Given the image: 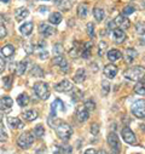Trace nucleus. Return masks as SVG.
Returning a JSON list of instances; mask_svg holds the SVG:
<instances>
[{
	"label": "nucleus",
	"instance_id": "nucleus-1",
	"mask_svg": "<svg viewBox=\"0 0 145 154\" xmlns=\"http://www.w3.org/2000/svg\"><path fill=\"white\" fill-rule=\"evenodd\" d=\"M145 76V68L141 66H135L126 70L125 78L132 82H139Z\"/></svg>",
	"mask_w": 145,
	"mask_h": 154
},
{
	"label": "nucleus",
	"instance_id": "nucleus-2",
	"mask_svg": "<svg viewBox=\"0 0 145 154\" xmlns=\"http://www.w3.org/2000/svg\"><path fill=\"white\" fill-rule=\"evenodd\" d=\"M56 134L57 136L63 140V141H68L70 138V136L72 135V129L69 124L67 123H61L57 128H56Z\"/></svg>",
	"mask_w": 145,
	"mask_h": 154
},
{
	"label": "nucleus",
	"instance_id": "nucleus-3",
	"mask_svg": "<svg viewBox=\"0 0 145 154\" xmlns=\"http://www.w3.org/2000/svg\"><path fill=\"white\" fill-rule=\"evenodd\" d=\"M34 91L40 100H47L50 96L49 85L46 83H43V82H38V83L34 84Z\"/></svg>",
	"mask_w": 145,
	"mask_h": 154
},
{
	"label": "nucleus",
	"instance_id": "nucleus-4",
	"mask_svg": "<svg viewBox=\"0 0 145 154\" xmlns=\"http://www.w3.org/2000/svg\"><path fill=\"white\" fill-rule=\"evenodd\" d=\"M33 142H34V136H33V134L30 131H25V132L21 134L18 140H17L18 146L21 148H23V149H28L33 144Z\"/></svg>",
	"mask_w": 145,
	"mask_h": 154
},
{
	"label": "nucleus",
	"instance_id": "nucleus-5",
	"mask_svg": "<svg viewBox=\"0 0 145 154\" xmlns=\"http://www.w3.org/2000/svg\"><path fill=\"white\" fill-rule=\"evenodd\" d=\"M108 143L111 148V153L113 154H120L121 152V143L119 140V136L115 132H110L108 136Z\"/></svg>",
	"mask_w": 145,
	"mask_h": 154
},
{
	"label": "nucleus",
	"instance_id": "nucleus-6",
	"mask_svg": "<svg viewBox=\"0 0 145 154\" xmlns=\"http://www.w3.org/2000/svg\"><path fill=\"white\" fill-rule=\"evenodd\" d=\"M132 113L134 117H137L139 119L145 118V101L139 100V101L134 102L132 106Z\"/></svg>",
	"mask_w": 145,
	"mask_h": 154
},
{
	"label": "nucleus",
	"instance_id": "nucleus-7",
	"mask_svg": "<svg viewBox=\"0 0 145 154\" xmlns=\"http://www.w3.org/2000/svg\"><path fill=\"white\" fill-rule=\"evenodd\" d=\"M58 109L62 110V112H64L65 110V107H64V103L59 98H56L52 102V104H51V114H50L51 118H56L57 117V110Z\"/></svg>",
	"mask_w": 145,
	"mask_h": 154
},
{
	"label": "nucleus",
	"instance_id": "nucleus-8",
	"mask_svg": "<svg viewBox=\"0 0 145 154\" xmlns=\"http://www.w3.org/2000/svg\"><path fill=\"white\" fill-rule=\"evenodd\" d=\"M122 138H123V141H125L126 143H128V144H134L135 141H137L134 132H133L129 128H123V130H122Z\"/></svg>",
	"mask_w": 145,
	"mask_h": 154
},
{
	"label": "nucleus",
	"instance_id": "nucleus-9",
	"mask_svg": "<svg viewBox=\"0 0 145 154\" xmlns=\"http://www.w3.org/2000/svg\"><path fill=\"white\" fill-rule=\"evenodd\" d=\"M53 64L55 66H59L61 69L64 72V73H68L69 72V63L68 61L62 56V55H58L53 58Z\"/></svg>",
	"mask_w": 145,
	"mask_h": 154
},
{
	"label": "nucleus",
	"instance_id": "nucleus-10",
	"mask_svg": "<svg viewBox=\"0 0 145 154\" xmlns=\"http://www.w3.org/2000/svg\"><path fill=\"white\" fill-rule=\"evenodd\" d=\"M74 89L72 84L69 82V80H63L61 83H58L56 86H55V90L58 91V92H69Z\"/></svg>",
	"mask_w": 145,
	"mask_h": 154
},
{
	"label": "nucleus",
	"instance_id": "nucleus-11",
	"mask_svg": "<svg viewBox=\"0 0 145 154\" xmlns=\"http://www.w3.org/2000/svg\"><path fill=\"white\" fill-rule=\"evenodd\" d=\"M113 38L116 44H122L126 40V33L120 28H115L113 30Z\"/></svg>",
	"mask_w": 145,
	"mask_h": 154
},
{
	"label": "nucleus",
	"instance_id": "nucleus-12",
	"mask_svg": "<svg viewBox=\"0 0 145 154\" xmlns=\"http://www.w3.org/2000/svg\"><path fill=\"white\" fill-rule=\"evenodd\" d=\"M12 104H13V101H12V98L9 97V96H5V97H1V98H0V110L10 112Z\"/></svg>",
	"mask_w": 145,
	"mask_h": 154
},
{
	"label": "nucleus",
	"instance_id": "nucleus-13",
	"mask_svg": "<svg viewBox=\"0 0 145 154\" xmlns=\"http://www.w3.org/2000/svg\"><path fill=\"white\" fill-rule=\"evenodd\" d=\"M115 24L119 26V27H121V29H128L131 27V22H129V20L125 15L117 16L115 18Z\"/></svg>",
	"mask_w": 145,
	"mask_h": 154
},
{
	"label": "nucleus",
	"instance_id": "nucleus-14",
	"mask_svg": "<svg viewBox=\"0 0 145 154\" xmlns=\"http://www.w3.org/2000/svg\"><path fill=\"white\" fill-rule=\"evenodd\" d=\"M76 117H78V120L81 122V123H84V122H86L88 119L90 114H88V110L86 109L85 106L78 107V109H76Z\"/></svg>",
	"mask_w": 145,
	"mask_h": 154
},
{
	"label": "nucleus",
	"instance_id": "nucleus-15",
	"mask_svg": "<svg viewBox=\"0 0 145 154\" xmlns=\"http://www.w3.org/2000/svg\"><path fill=\"white\" fill-rule=\"evenodd\" d=\"M116 74H117V67L115 64H108V66H105L104 75L106 76V78L113 79V78H115V76H116Z\"/></svg>",
	"mask_w": 145,
	"mask_h": 154
},
{
	"label": "nucleus",
	"instance_id": "nucleus-16",
	"mask_svg": "<svg viewBox=\"0 0 145 154\" xmlns=\"http://www.w3.org/2000/svg\"><path fill=\"white\" fill-rule=\"evenodd\" d=\"M7 124H9V126H10L11 129H13V130L22 129V128L24 126V124H23V123L21 122V119L17 118V117H10V118H7Z\"/></svg>",
	"mask_w": 145,
	"mask_h": 154
},
{
	"label": "nucleus",
	"instance_id": "nucleus-17",
	"mask_svg": "<svg viewBox=\"0 0 145 154\" xmlns=\"http://www.w3.org/2000/svg\"><path fill=\"white\" fill-rule=\"evenodd\" d=\"M39 32H40L44 36H51V35L55 34L53 27H51V26H49V24H46V23H41V24L39 26Z\"/></svg>",
	"mask_w": 145,
	"mask_h": 154
},
{
	"label": "nucleus",
	"instance_id": "nucleus-18",
	"mask_svg": "<svg viewBox=\"0 0 145 154\" xmlns=\"http://www.w3.org/2000/svg\"><path fill=\"white\" fill-rule=\"evenodd\" d=\"M85 78H86V72H85V69H84V68H79L78 72H76L75 75H74V82L78 83V84H81V83H84Z\"/></svg>",
	"mask_w": 145,
	"mask_h": 154
},
{
	"label": "nucleus",
	"instance_id": "nucleus-19",
	"mask_svg": "<svg viewBox=\"0 0 145 154\" xmlns=\"http://www.w3.org/2000/svg\"><path fill=\"white\" fill-rule=\"evenodd\" d=\"M121 56H122V54L119 50H116V49H111L110 51L108 52V60L110 62H115V61L120 60Z\"/></svg>",
	"mask_w": 145,
	"mask_h": 154
},
{
	"label": "nucleus",
	"instance_id": "nucleus-20",
	"mask_svg": "<svg viewBox=\"0 0 145 154\" xmlns=\"http://www.w3.org/2000/svg\"><path fill=\"white\" fill-rule=\"evenodd\" d=\"M28 15H29V11H28V9H25V8H19V9H17V10H16V14H15L17 21H22V20L27 18Z\"/></svg>",
	"mask_w": 145,
	"mask_h": 154
},
{
	"label": "nucleus",
	"instance_id": "nucleus-21",
	"mask_svg": "<svg viewBox=\"0 0 145 154\" xmlns=\"http://www.w3.org/2000/svg\"><path fill=\"white\" fill-rule=\"evenodd\" d=\"M137 57V51L134 49H127L125 52V61L126 63H132Z\"/></svg>",
	"mask_w": 145,
	"mask_h": 154
},
{
	"label": "nucleus",
	"instance_id": "nucleus-22",
	"mask_svg": "<svg viewBox=\"0 0 145 154\" xmlns=\"http://www.w3.org/2000/svg\"><path fill=\"white\" fill-rule=\"evenodd\" d=\"M92 42H88V43H86L85 45H84V49H82V51H81V56L84 57V58H90V56H91V52H92Z\"/></svg>",
	"mask_w": 145,
	"mask_h": 154
},
{
	"label": "nucleus",
	"instance_id": "nucleus-23",
	"mask_svg": "<svg viewBox=\"0 0 145 154\" xmlns=\"http://www.w3.org/2000/svg\"><path fill=\"white\" fill-rule=\"evenodd\" d=\"M1 54L5 57H11L15 54V48L11 44H7V45H5V46L1 48Z\"/></svg>",
	"mask_w": 145,
	"mask_h": 154
},
{
	"label": "nucleus",
	"instance_id": "nucleus-24",
	"mask_svg": "<svg viewBox=\"0 0 145 154\" xmlns=\"http://www.w3.org/2000/svg\"><path fill=\"white\" fill-rule=\"evenodd\" d=\"M134 91L140 96L145 95V79H141L139 83H137V85L134 86Z\"/></svg>",
	"mask_w": 145,
	"mask_h": 154
},
{
	"label": "nucleus",
	"instance_id": "nucleus-25",
	"mask_svg": "<svg viewBox=\"0 0 145 154\" xmlns=\"http://www.w3.org/2000/svg\"><path fill=\"white\" fill-rule=\"evenodd\" d=\"M33 29H34L33 23H31V22H27V23H24V24L21 27V33H22L23 35H30L31 32H33Z\"/></svg>",
	"mask_w": 145,
	"mask_h": 154
},
{
	"label": "nucleus",
	"instance_id": "nucleus-26",
	"mask_svg": "<svg viewBox=\"0 0 145 154\" xmlns=\"http://www.w3.org/2000/svg\"><path fill=\"white\" fill-rule=\"evenodd\" d=\"M23 117L27 122H33V120L36 119V117H38V113H36V110H34V109H30V110L24 112Z\"/></svg>",
	"mask_w": 145,
	"mask_h": 154
},
{
	"label": "nucleus",
	"instance_id": "nucleus-27",
	"mask_svg": "<svg viewBox=\"0 0 145 154\" xmlns=\"http://www.w3.org/2000/svg\"><path fill=\"white\" fill-rule=\"evenodd\" d=\"M87 12H88V8L86 4H80L79 8H78V16L80 18H85L87 16Z\"/></svg>",
	"mask_w": 145,
	"mask_h": 154
},
{
	"label": "nucleus",
	"instance_id": "nucleus-28",
	"mask_svg": "<svg viewBox=\"0 0 145 154\" xmlns=\"http://www.w3.org/2000/svg\"><path fill=\"white\" fill-rule=\"evenodd\" d=\"M25 69H27V62L25 61H21V62L17 63V66H16L17 75H23L25 73Z\"/></svg>",
	"mask_w": 145,
	"mask_h": 154
},
{
	"label": "nucleus",
	"instance_id": "nucleus-29",
	"mask_svg": "<svg viewBox=\"0 0 145 154\" xmlns=\"http://www.w3.org/2000/svg\"><path fill=\"white\" fill-rule=\"evenodd\" d=\"M17 103L21 106V107H25L28 103H29V97L27 94H21L18 95L17 97Z\"/></svg>",
	"mask_w": 145,
	"mask_h": 154
},
{
	"label": "nucleus",
	"instance_id": "nucleus-30",
	"mask_svg": "<svg viewBox=\"0 0 145 154\" xmlns=\"http://www.w3.org/2000/svg\"><path fill=\"white\" fill-rule=\"evenodd\" d=\"M49 20H50V22L52 24H59L61 21H62V15L59 12H53V14L50 15V18Z\"/></svg>",
	"mask_w": 145,
	"mask_h": 154
},
{
	"label": "nucleus",
	"instance_id": "nucleus-31",
	"mask_svg": "<svg viewBox=\"0 0 145 154\" xmlns=\"http://www.w3.org/2000/svg\"><path fill=\"white\" fill-rule=\"evenodd\" d=\"M74 45H75V46L72 48V49L70 50V52H69V55H70L72 58H75V57H78L79 55H81V51H82V49H79V48H78V45H79L78 42H75Z\"/></svg>",
	"mask_w": 145,
	"mask_h": 154
},
{
	"label": "nucleus",
	"instance_id": "nucleus-32",
	"mask_svg": "<svg viewBox=\"0 0 145 154\" xmlns=\"http://www.w3.org/2000/svg\"><path fill=\"white\" fill-rule=\"evenodd\" d=\"M93 15H94V18H96L97 21L100 22V21L104 18V10L100 9V8H94V10H93Z\"/></svg>",
	"mask_w": 145,
	"mask_h": 154
},
{
	"label": "nucleus",
	"instance_id": "nucleus-33",
	"mask_svg": "<svg viewBox=\"0 0 145 154\" xmlns=\"http://www.w3.org/2000/svg\"><path fill=\"white\" fill-rule=\"evenodd\" d=\"M84 96V94L80 91V90H76V89H72V94H71V100L74 102H78L79 100H81V97Z\"/></svg>",
	"mask_w": 145,
	"mask_h": 154
},
{
	"label": "nucleus",
	"instance_id": "nucleus-34",
	"mask_svg": "<svg viewBox=\"0 0 145 154\" xmlns=\"http://www.w3.org/2000/svg\"><path fill=\"white\" fill-rule=\"evenodd\" d=\"M44 134H45V130H44V126L43 125H36L35 126V129H34V135L36 136V137H43L44 136Z\"/></svg>",
	"mask_w": 145,
	"mask_h": 154
},
{
	"label": "nucleus",
	"instance_id": "nucleus-35",
	"mask_svg": "<svg viewBox=\"0 0 145 154\" xmlns=\"http://www.w3.org/2000/svg\"><path fill=\"white\" fill-rule=\"evenodd\" d=\"M7 140V134L6 130L3 125V123H0V142H5Z\"/></svg>",
	"mask_w": 145,
	"mask_h": 154
},
{
	"label": "nucleus",
	"instance_id": "nucleus-36",
	"mask_svg": "<svg viewBox=\"0 0 145 154\" xmlns=\"http://www.w3.org/2000/svg\"><path fill=\"white\" fill-rule=\"evenodd\" d=\"M135 30H137V33L140 34V35L145 34V22H138V23L135 24Z\"/></svg>",
	"mask_w": 145,
	"mask_h": 154
},
{
	"label": "nucleus",
	"instance_id": "nucleus-37",
	"mask_svg": "<svg viewBox=\"0 0 145 154\" xmlns=\"http://www.w3.org/2000/svg\"><path fill=\"white\" fill-rule=\"evenodd\" d=\"M106 48H108V45H106V43H105V42H100V43H99V45H98V55H99L100 57L104 55V52H105Z\"/></svg>",
	"mask_w": 145,
	"mask_h": 154
},
{
	"label": "nucleus",
	"instance_id": "nucleus-38",
	"mask_svg": "<svg viewBox=\"0 0 145 154\" xmlns=\"http://www.w3.org/2000/svg\"><path fill=\"white\" fill-rule=\"evenodd\" d=\"M102 89H103V95H108L109 90H110V84H109V82L103 80L102 82Z\"/></svg>",
	"mask_w": 145,
	"mask_h": 154
},
{
	"label": "nucleus",
	"instance_id": "nucleus-39",
	"mask_svg": "<svg viewBox=\"0 0 145 154\" xmlns=\"http://www.w3.org/2000/svg\"><path fill=\"white\" fill-rule=\"evenodd\" d=\"M12 82H13V78H12L11 75L6 76V78L4 79V85H5V88H6V89H11V86H12Z\"/></svg>",
	"mask_w": 145,
	"mask_h": 154
},
{
	"label": "nucleus",
	"instance_id": "nucleus-40",
	"mask_svg": "<svg viewBox=\"0 0 145 154\" xmlns=\"http://www.w3.org/2000/svg\"><path fill=\"white\" fill-rule=\"evenodd\" d=\"M87 34L91 38H94V24L93 23H87Z\"/></svg>",
	"mask_w": 145,
	"mask_h": 154
},
{
	"label": "nucleus",
	"instance_id": "nucleus-41",
	"mask_svg": "<svg viewBox=\"0 0 145 154\" xmlns=\"http://www.w3.org/2000/svg\"><path fill=\"white\" fill-rule=\"evenodd\" d=\"M84 106L86 107L87 110H94V108H96V103H94L93 101H91V100H90V101H86Z\"/></svg>",
	"mask_w": 145,
	"mask_h": 154
},
{
	"label": "nucleus",
	"instance_id": "nucleus-42",
	"mask_svg": "<svg viewBox=\"0 0 145 154\" xmlns=\"http://www.w3.org/2000/svg\"><path fill=\"white\" fill-rule=\"evenodd\" d=\"M53 52L58 56V55H62L63 54V46L61 45V44H57V45H55V48H53Z\"/></svg>",
	"mask_w": 145,
	"mask_h": 154
},
{
	"label": "nucleus",
	"instance_id": "nucleus-43",
	"mask_svg": "<svg viewBox=\"0 0 145 154\" xmlns=\"http://www.w3.org/2000/svg\"><path fill=\"white\" fill-rule=\"evenodd\" d=\"M133 12H134V8L131 6V5H128V6H126V8L123 9V15H125V16L131 15V14H133Z\"/></svg>",
	"mask_w": 145,
	"mask_h": 154
},
{
	"label": "nucleus",
	"instance_id": "nucleus-44",
	"mask_svg": "<svg viewBox=\"0 0 145 154\" xmlns=\"http://www.w3.org/2000/svg\"><path fill=\"white\" fill-rule=\"evenodd\" d=\"M91 132H92L93 135H98V132H99V126H98L97 124H93L92 128H91Z\"/></svg>",
	"mask_w": 145,
	"mask_h": 154
},
{
	"label": "nucleus",
	"instance_id": "nucleus-45",
	"mask_svg": "<svg viewBox=\"0 0 145 154\" xmlns=\"http://www.w3.org/2000/svg\"><path fill=\"white\" fill-rule=\"evenodd\" d=\"M6 34H7L6 28H5L4 26H0V38H5V36H6Z\"/></svg>",
	"mask_w": 145,
	"mask_h": 154
},
{
	"label": "nucleus",
	"instance_id": "nucleus-46",
	"mask_svg": "<svg viewBox=\"0 0 145 154\" xmlns=\"http://www.w3.org/2000/svg\"><path fill=\"white\" fill-rule=\"evenodd\" d=\"M4 69H5V61L1 56H0V73H3Z\"/></svg>",
	"mask_w": 145,
	"mask_h": 154
},
{
	"label": "nucleus",
	"instance_id": "nucleus-47",
	"mask_svg": "<svg viewBox=\"0 0 145 154\" xmlns=\"http://www.w3.org/2000/svg\"><path fill=\"white\" fill-rule=\"evenodd\" d=\"M39 57H40V58H41V60H46V58H47V57H49V52H47V51H45V50H44V51H41V52H40V54H39Z\"/></svg>",
	"mask_w": 145,
	"mask_h": 154
},
{
	"label": "nucleus",
	"instance_id": "nucleus-48",
	"mask_svg": "<svg viewBox=\"0 0 145 154\" xmlns=\"http://www.w3.org/2000/svg\"><path fill=\"white\" fill-rule=\"evenodd\" d=\"M34 73H39V74L41 75V74H43V70L40 69V67L36 66V67H34V69H33V74H34Z\"/></svg>",
	"mask_w": 145,
	"mask_h": 154
},
{
	"label": "nucleus",
	"instance_id": "nucleus-49",
	"mask_svg": "<svg viewBox=\"0 0 145 154\" xmlns=\"http://www.w3.org/2000/svg\"><path fill=\"white\" fill-rule=\"evenodd\" d=\"M85 154H98V153H97V150H96V149L90 148V149H87V150L85 152Z\"/></svg>",
	"mask_w": 145,
	"mask_h": 154
},
{
	"label": "nucleus",
	"instance_id": "nucleus-50",
	"mask_svg": "<svg viewBox=\"0 0 145 154\" xmlns=\"http://www.w3.org/2000/svg\"><path fill=\"white\" fill-rule=\"evenodd\" d=\"M39 10H40V12H46V11H47V8H46V6H41Z\"/></svg>",
	"mask_w": 145,
	"mask_h": 154
},
{
	"label": "nucleus",
	"instance_id": "nucleus-51",
	"mask_svg": "<svg viewBox=\"0 0 145 154\" xmlns=\"http://www.w3.org/2000/svg\"><path fill=\"white\" fill-rule=\"evenodd\" d=\"M55 154H64V153H63V152H62V150H61V149L58 148V149H57V150L55 152Z\"/></svg>",
	"mask_w": 145,
	"mask_h": 154
},
{
	"label": "nucleus",
	"instance_id": "nucleus-52",
	"mask_svg": "<svg viewBox=\"0 0 145 154\" xmlns=\"http://www.w3.org/2000/svg\"><path fill=\"white\" fill-rule=\"evenodd\" d=\"M99 154H108V153H106L105 150H100V152H99Z\"/></svg>",
	"mask_w": 145,
	"mask_h": 154
},
{
	"label": "nucleus",
	"instance_id": "nucleus-53",
	"mask_svg": "<svg viewBox=\"0 0 145 154\" xmlns=\"http://www.w3.org/2000/svg\"><path fill=\"white\" fill-rule=\"evenodd\" d=\"M1 120H3V115H1V113H0V123H1Z\"/></svg>",
	"mask_w": 145,
	"mask_h": 154
},
{
	"label": "nucleus",
	"instance_id": "nucleus-54",
	"mask_svg": "<svg viewBox=\"0 0 145 154\" xmlns=\"http://www.w3.org/2000/svg\"><path fill=\"white\" fill-rule=\"evenodd\" d=\"M1 2H3V3H9L10 0H1Z\"/></svg>",
	"mask_w": 145,
	"mask_h": 154
},
{
	"label": "nucleus",
	"instance_id": "nucleus-55",
	"mask_svg": "<svg viewBox=\"0 0 145 154\" xmlns=\"http://www.w3.org/2000/svg\"><path fill=\"white\" fill-rule=\"evenodd\" d=\"M143 130H144V131H145V124H144V125H143Z\"/></svg>",
	"mask_w": 145,
	"mask_h": 154
},
{
	"label": "nucleus",
	"instance_id": "nucleus-56",
	"mask_svg": "<svg viewBox=\"0 0 145 154\" xmlns=\"http://www.w3.org/2000/svg\"><path fill=\"white\" fill-rule=\"evenodd\" d=\"M43 2H50V0H43Z\"/></svg>",
	"mask_w": 145,
	"mask_h": 154
}]
</instances>
